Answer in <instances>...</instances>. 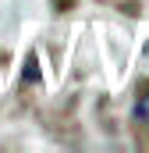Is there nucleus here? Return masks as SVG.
Returning <instances> with one entry per match:
<instances>
[{"instance_id":"1","label":"nucleus","mask_w":149,"mask_h":153,"mask_svg":"<svg viewBox=\"0 0 149 153\" xmlns=\"http://www.w3.org/2000/svg\"><path fill=\"white\" fill-rule=\"evenodd\" d=\"M135 121L139 125H149V89L139 93V103H135Z\"/></svg>"}]
</instances>
